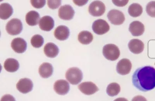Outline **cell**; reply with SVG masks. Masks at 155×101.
<instances>
[{"label": "cell", "instance_id": "obj_1", "mask_svg": "<svg viewBox=\"0 0 155 101\" xmlns=\"http://www.w3.org/2000/svg\"><path fill=\"white\" fill-rule=\"evenodd\" d=\"M134 86L143 92L151 90L155 88V69L150 66L139 68L132 76Z\"/></svg>", "mask_w": 155, "mask_h": 101}, {"label": "cell", "instance_id": "obj_2", "mask_svg": "<svg viewBox=\"0 0 155 101\" xmlns=\"http://www.w3.org/2000/svg\"><path fill=\"white\" fill-rule=\"evenodd\" d=\"M102 53L107 59L110 61L117 60L120 55L119 48L113 44H108L105 45L103 47Z\"/></svg>", "mask_w": 155, "mask_h": 101}, {"label": "cell", "instance_id": "obj_3", "mask_svg": "<svg viewBox=\"0 0 155 101\" xmlns=\"http://www.w3.org/2000/svg\"><path fill=\"white\" fill-rule=\"evenodd\" d=\"M66 78L71 84L73 85H77L82 81L83 73L78 68H70L66 72Z\"/></svg>", "mask_w": 155, "mask_h": 101}, {"label": "cell", "instance_id": "obj_4", "mask_svg": "<svg viewBox=\"0 0 155 101\" xmlns=\"http://www.w3.org/2000/svg\"><path fill=\"white\" fill-rule=\"evenodd\" d=\"M5 28L8 34L11 35H17L23 30V24L20 19L13 18L8 22Z\"/></svg>", "mask_w": 155, "mask_h": 101}, {"label": "cell", "instance_id": "obj_5", "mask_svg": "<svg viewBox=\"0 0 155 101\" xmlns=\"http://www.w3.org/2000/svg\"><path fill=\"white\" fill-rule=\"evenodd\" d=\"M106 6L101 1H93L90 4L88 7V12L90 15L94 17L102 16L106 11Z\"/></svg>", "mask_w": 155, "mask_h": 101}, {"label": "cell", "instance_id": "obj_6", "mask_svg": "<svg viewBox=\"0 0 155 101\" xmlns=\"http://www.w3.org/2000/svg\"><path fill=\"white\" fill-rule=\"evenodd\" d=\"M92 29L95 34L102 35L109 31L110 26L106 21L99 19L95 20L93 23Z\"/></svg>", "mask_w": 155, "mask_h": 101}, {"label": "cell", "instance_id": "obj_7", "mask_svg": "<svg viewBox=\"0 0 155 101\" xmlns=\"http://www.w3.org/2000/svg\"><path fill=\"white\" fill-rule=\"evenodd\" d=\"M107 17L111 24L116 25H120L123 24L125 21L124 14L118 10L113 9L109 11Z\"/></svg>", "mask_w": 155, "mask_h": 101}, {"label": "cell", "instance_id": "obj_8", "mask_svg": "<svg viewBox=\"0 0 155 101\" xmlns=\"http://www.w3.org/2000/svg\"><path fill=\"white\" fill-rule=\"evenodd\" d=\"M132 64L130 60L123 59L119 61L116 66V71L121 75H125L130 72Z\"/></svg>", "mask_w": 155, "mask_h": 101}, {"label": "cell", "instance_id": "obj_9", "mask_svg": "<svg viewBox=\"0 0 155 101\" xmlns=\"http://www.w3.org/2000/svg\"><path fill=\"white\" fill-rule=\"evenodd\" d=\"M74 13V10L70 5L61 6L58 11V15L60 18L64 20H70L73 18Z\"/></svg>", "mask_w": 155, "mask_h": 101}, {"label": "cell", "instance_id": "obj_10", "mask_svg": "<svg viewBox=\"0 0 155 101\" xmlns=\"http://www.w3.org/2000/svg\"><path fill=\"white\" fill-rule=\"evenodd\" d=\"M33 83L30 79L25 78L19 80L16 84V88L19 92L26 94L31 92L33 89Z\"/></svg>", "mask_w": 155, "mask_h": 101}, {"label": "cell", "instance_id": "obj_11", "mask_svg": "<svg viewBox=\"0 0 155 101\" xmlns=\"http://www.w3.org/2000/svg\"><path fill=\"white\" fill-rule=\"evenodd\" d=\"M78 89L83 93L87 95L94 94L99 91V88L92 82L81 83L78 86Z\"/></svg>", "mask_w": 155, "mask_h": 101}, {"label": "cell", "instance_id": "obj_12", "mask_svg": "<svg viewBox=\"0 0 155 101\" xmlns=\"http://www.w3.org/2000/svg\"><path fill=\"white\" fill-rule=\"evenodd\" d=\"M11 47L16 53H23L27 50V43L23 38H17L12 40Z\"/></svg>", "mask_w": 155, "mask_h": 101}, {"label": "cell", "instance_id": "obj_13", "mask_svg": "<svg viewBox=\"0 0 155 101\" xmlns=\"http://www.w3.org/2000/svg\"><path fill=\"white\" fill-rule=\"evenodd\" d=\"M54 88L57 93L59 95H65L70 91V84L66 80H59L55 83Z\"/></svg>", "mask_w": 155, "mask_h": 101}, {"label": "cell", "instance_id": "obj_14", "mask_svg": "<svg viewBox=\"0 0 155 101\" xmlns=\"http://www.w3.org/2000/svg\"><path fill=\"white\" fill-rule=\"evenodd\" d=\"M129 30L134 36H140L144 32V25L141 22L135 21L130 24Z\"/></svg>", "mask_w": 155, "mask_h": 101}, {"label": "cell", "instance_id": "obj_15", "mask_svg": "<svg viewBox=\"0 0 155 101\" xmlns=\"http://www.w3.org/2000/svg\"><path fill=\"white\" fill-rule=\"evenodd\" d=\"M128 47L132 53L138 54L142 53L143 51L144 44L140 40L138 39H134L129 41Z\"/></svg>", "mask_w": 155, "mask_h": 101}, {"label": "cell", "instance_id": "obj_16", "mask_svg": "<svg viewBox=\"0 0 155 101\" xmlns=\"http://www.w3.org/2000/svg\"><path fill=\"white\" fill-rule=\"evenodd\" d=\"M39 26L41 30L49 31L53 28L54 26V21L51 16H44L40 19Z\"/></svg>", "mask_w": 155, "mask_h": 101}, {"label": "cell", "instance_id": "obj_17", "mask_svg": "<svg viewBox=\"0 0 155 101\" xmlns=\"http://www.w3.org/2000/svg\"><path fill=\"white\" fill-rule=\"evenodd\" d=\"M70 30L65 26L61 25L55 29L54 35L55 38L61 41L67 40L70 36Z\"/></svg>", "mask_w": 155, "mask_h": 101}, {"label": "cell", "instance_id": "obj_18", "mask_svg": "<svg viewBox=\"0 0 155 101\" xmlns=\"http://www.w3.org/2000/svg\"><path fill=\"white\" fill-rule=\"evenodd\" d=\"M13 12L12 7L8 3H4L0 5V18L6 20L12 16Z\"/></svg>", "mask_w": 155, "mask_h": 101}, {"label": "cell", "instance_id": "obj_19", "mask_svg": "<svg viewBox=\"0 0 155 101\" xmlns=\"http://www.w3.org/2000/svg\"><path fill=\"white\" fill-rule=\"evenodd\" d=\"M53 73V66L50 63H44L39 68V73L43 78H47L51 77Z\"/></svg>", "mask_w": 155, "mask_h": 101}, {"label": "cell", "instance_id": "obj_20", "mask_svg": "<svg viewBox=\"0 0 155 101\" xmlns=\"http://www.w3.org/2000/svg\"><path fill=\"white\" fill-rule=\"evenodd\" d=\"M44 52L48 57L54 58L59 54V49L56 44L52 43H48L44 47Z\"/></svg>", "mask_w": 155, "mask_h": 101}, {"label": "cell", "instance_id": "obj_21", "mask_svg": "<svg viewBox=\"0 0 155 101\" xmlns=\"http://www.w3.org/2000/svg\"><path fill=\"white\" fill-rule=\"evenodd\" d=\"M4 66L5 70L8 72L14 73L18 70L19 64V62L16 59L9 58L5 60Z\"/></svg>", "mask_w": 155, "mask_h": 101}, {"label": "cell", "instance_id": "obj_22", "mask_svg": "<svg viewBox=\"0 0 155 101\" xmlns=\"http://www.w3.org/2000/svg\"><path fill=\"white\" fill-rule=\"evenodd\" d=\"M40 15L38 12L31 11L27 13L26 16V21L29 26L37 25L40 21Z\"/></svg>", "mask_w": 155, "mask_h": 101}, {"label": "cell", "instance_id": "obj_23", "mask_svg": "<svg viewBox=\"0 0 155 101\" xmlns=\"http://www.w3.org/2000/svg\"><path fill=\"white\" fill-rule=\"evenodd\" d=\"M93 35L90 32L83 31L80 33L78 35V40L80 43L84 45H88L93 40Z\"/></svg>", "mask_w": 155, "mask_h": 101}, {"label": "cell", "instance_id": "obj_24", "mask_svg": "<svg viewBox=\"0 0 155 101\" xmlns=\"http://www.w3.org/2000/svg\"><path fill=\"white\" fill-rule=\"evenodd\" d=\"M128 12L131 17H139L143 12V8L139 4L133 3L129 7Z\"/></svg>", "mask_w": 155, "mask_h": 101}, {"label": "cell", "instance_id": "obj_25", "mask_svg": "<svg viewBox=\"0 0 155 101\" xmlns=\"http://www.w3.org/2000/svg\"><path fill=\"white\" fill-rule=\"evenodd\" d=\"M121 87L118 84L116 83H111L109 84L107 88L106 93L109 96H114L120 93Z\"/></svg>", "mask_w": 155, "mask_h": 101}, {"label": "cell", "instance_id": "obj_26", "mask_svg": "<svg viewBox=\"0 0 155 101\" xmlns=\"http://www.w3.org/2000/svg\"><path fill=\"white\" fill-rule=\"evenodd\" d=\"M31 43L32 46L35 48L41 47L44 43L43 37L40 34H35L32 37Z\"/></svg>", "mask_w": 155, "mask_h": 101}, {"label": "cell", "instance_id": "obj_27", "mask_svg": "<svg viewBox=\"0 0 155 101\" xmlns=\"http://www.w3.org/2000/svg\"><path fill=\"white\" fill-rule=\"evenodd\" d=\"M146 11L150 17L155 18V1H151L147 5Z\"/></svg>", "mask_w": 155, "mask_h": 101}, {"label": "cell", "instance_id": "obj_28", "mask_svg": "<svg viewBox=\"0 0 155 101\" xmlns=\"http://www.w3.org/2000/svg\"><path fill=\"white\" fill-rule=\"evenodd\" d=\"M32 5L34 8L37 9H41L44 7L46 3V1L45 0H39V1H31Z\"/></svg>", "mask_w": 155, "mask_h": 101}, {"label": "cell", "instance_id": "obj_29", "mask_svg": "<svg viewBox=\"0 0 155 101\" xmlns=\"http://www.w3.org/2000/svg\"><path fill=\"white\" fill-rule=\"evenodd\" d=\"M61 1H51L48 0V5L50 8L51 9H57L61 5Z\"/></svg>", "mask_w": 155, "mask_h": 101}, {"label": "cell", "instance_id": "obj_30", "mask_svg": "<svg viewBox=\"0 0 155 101\" xmlns=\"http://www.w3.org/2000/svg\"><path fill=\"white\" fill-rule=\"evenodd\" d=\"M128 1H112V2L116 6L123 7L125 6L128 4Z\"/></svg>", "mask_w": 155, "mask_h": 101}, {"label": "cell", "instance_id": "obj_31", "mask_svg": "<svg viewBox=\"0 0 155 101\" xmlns=\"http://www.w3.org/2000/svg\"><path fill=\"white\" fill-rule=\"evenodd\" d=\"M1 101H16V100L12 95H5L2 97Z\"/></svg>", "mask_w": 155, "mask_h": 101}, {"label": "cell", "instance_id": "obj_32", "mask_svg": "<svg viewBox=\"0 0 155 101\" xmlns=\"http://www.w3.org/2000/svg\"><path fill=\"white\" fill-rule=\"evenodd\" d=\"M131 101H147V99H145L144 97L141 95H138V96L134 97L132 99Z\"/></svg>", "mask_w": 155, "mask_h": 101}, {"label": "cell", "instance_id": "obj_33", "mask_svg": "<svg viewBox=\"0 0 155 101\" xmlns=\"http://www.w3.org/2000/svg\"><path fill=\"white\" fill-rule=\"evenodd\" d=\"M73 1L75 5L79 6L85 5L88 2V1Z\"/></svg>", "mask_w": 155, "mask_h": 101}, {"label": "cell", "instance_id": "obj_34", "mask_svg": "<svg viewBox=\"0 0 155 101\" xmlns=\"http://www.w3.org/2000/svg\"><path fill=\"white\" fill-rule=\"evenodd\" d=\"M114 101H128L127 99L124 98H119L115 99Z\"/></svg>", "mask_w": 155, "mask_h": 101}]
</instances>
